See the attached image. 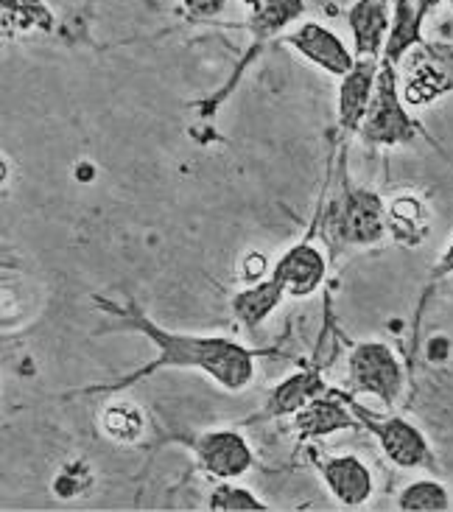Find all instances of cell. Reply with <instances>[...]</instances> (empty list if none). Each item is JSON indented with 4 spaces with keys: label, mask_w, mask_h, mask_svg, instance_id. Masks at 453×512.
Instances as JSON below:
<instances>
[{
    "label": "cell",
    "mask_w": 453,
    "mask_h": 512,
    "mask_svg": "<svg viewBox=\"0 0 453 512\" xmlns=\"http://www.w3.org/2000/svg\"><path fill=\"white\" fill-rule=\"evenodd\" d=\"M101 308L124 319V328L140 331L149 342L157 345V359L107 389L138 384L146 375H154L157 370H168V367L171 370H199V373H205L207 378H213L219 387L230 389V392L247 389L252 384V378H255V359H258V353L230 339V336L177 333L157 325L154 319L146 317L138 308H124V305L112 303H101Z\"/></svg>",
    "instance_id": "obj_1"
},
{
    "label": "cell",
    "mask_w": 453,
    "mask_h": 512,
    "mask_svg": "<svg viewBox=\"0 0 453 512\" xmlns=\"http://www.w3.org/2000/svg\"><path fill=\"white\" fill-rule=\"evenodd\" d=\"M389 210L384 199L364 188H344L333 199L325 222V238L333 247H372L386 236Z\"/></svg>",
    "instance_id": "obj_2"
},
{
    "label": "cell",
    "mask_w": 453,
    "mask_h": 512,
    "mask_svg": "<svg viewBox=\"0 0 453 512\" xmlns=\"http://www.w3.org/2000/svg\"><path fill=\"white\" fill-rule=\"evenodd\" d=\"M406 107L409 104L403 101V93L398 87V68L381 62L370 110H367V118L358 129L361 138L370 146H403V143L417 138V121L409 115Z\"/></svg>",
    "instance_id": "obj_3"
},
{
    "label": "cell",
    "mask_w": 453,
    "mask_h": 512,
    "mask_svg": "<svg viewBox=\"0 0 453 512\" xmlns=\"http://www.w3.org/2000/svg\"><path fill=\"white\" fill-rule=\"evenodd\" d=\"M353 415L361 426H367L370 434L381 445L384 457L400 468V471H420V468H434V454L428 445L426 434L409 423L406 417L398 415H375L367 406H361L350 398Z\"/></svg>",
    "instance_id": "obj_4"
},
{
    "label": "cell",
    "mask_w": 453,
    "mask_h": 512,
    "mask_svg": "<svg viewBox=\"0 0 453 512\" xmlns=\"http://www.w3.org/2000/svg\"><path fill=\"white\" fill-rule=\"evenodd\" d=\"M347 375L356 392L372 395L384 406H395L403 392V367L395 350L384 342H361L347 359Z\"/></svg>",
    "instance_id": "obj_5"
},
{
    "label": "cell",
    "mask_w": 453,
    "mask_h": 512,
    "mask_svg": "<svg viewBox=\"0 0 453 512\" xmlns=\"http://www.w3.org/2000/svg\"><path fill=\"white\" fill-rule=\"evenodd\" d=\"M193 454H196L199 468L207 476L219 479V482L241 479L255 465V454L249 448L247 437L233 429H216L199 434L196 443H193Z\"/></svg>",
    "instance_id": "obj_6"
},
{
    "label": "cell",
    "mask_w": 453,
    "mask_h": 512,
    "mask_svg": "<svg viewBox=\"0 0 453 512\" xmlns=\"http://www.w3.org/2000/svg\"><path fill=\"white\" fill-rule=\"evenodd\" d=\"M283 42L289 45L291 51L311 62L319 70H325L328 76H347L350 70L356 68V54L344 45V40L333 31V28L322 26L316 20H305L300 26L289 31Z\"/></svg>",
    "instance_id": "obj_7"
},
{
    "label": "cell",
    "mask_w": 453,
    "mask_h": 512,
    "mask_svg": "<svg viewBox=\"0 0 453 512\" xmlns=\"http://www.w3.org/2000/svg\"><path fill=\"white\" fill-rule=\"evenodd\" d=\"M319 476L328 487V493L339 501L342 507H364L375 493V476L370 465L356 454H339L328 457L319 465Z\"/></svg>",
    "instance_id": "obj_8"
},
{
    "label": "cell",
    "mask_w": 453,
    "mask_h": 512,
    "mask_svg": "<svg viewBox=\"0 0 453 512\" xmlns=\"http://www.w3.org/2000/svg\"><path fill=\"white\" fill-rule=\"evenodd\" d=\"M269 275L280 280L291 297H308V294H314L325 283V277H328V258L322 255L319 247L302 241V244H294V247H289L277 258Z\"/></svg>",
    "instance_id": "obj_9"
},
{
    "label": "cell",
    "mask_w": 453,
    "mask_h": 512,
    "mask_svg": "<svg viewBox=\"0 0 453 512\" xmlns=\"http://www.w3.org/2000/svg\"><path fill=\"white\" fill-rule=\"evenodd\" d=\"M347 23L356 59H384L392 28V0H356L347 12Z\"/></svg>",
    "instance_id": "obj_10"
},
{
    "label": "cell",
    "mask_w": 453,
    "mask_h": 512,
    "mask_svg": "<svg viewBox=\"0 0 453 512\" xmlns=\"http://www.w3.org/2000/svg\"><path fill=\"white\" fill-rule=\"evenodd\" d=\"M381 59H356V68L342 76L339 84V126L342 132H358L370 110Z\"/></svg>",
    "instance_id": "obj_11"
},
{
    "label": "cell",
    "mask_w": 453,
    "mask_h": 512,
    "mask_svg": "<svg viewBox=\"0 0 453 512\" xmlns=\"http://www.w3.org/2000/svg\"><path fill=\"white\" fill-rule=\"evenodd\" d=\"M431 12L434 9L426 0H392V28H389V40H386L381 62L398 68L409 56V51L423 45V26Z\"/></svg>",
    "instance_id": "obj_12"
},
{
    "label": "cell",
    "mask_w": 453,
    "mask_h": 512,
    "mask_svg": "<svg viewBox=\"0 0 453 512\" xmlns=\"http://www.w3.org/2000/svg\"><path fill=\"white\" fill-rule=\"evenodd\" d=\"M350 426H356L350 398L330 395V392H322L319 398L302 406L294 415V429L300 431L302 437H328V434L350 429Z\"/></svg>",
    "instance_id": "obj_13"
},
{
    "label": "cell",
    "mask_w": 453,
    "mask_h": 512,
    "mask_svg": "<svg viewBox=\"0 0 453 512\" xmlns=\"http://www.w3.org/2000/svg\"><path fill=\"white\" fill-rule=\"evenodd\" d=\"M286 294H289L286 286L269 275L263 277V280H258V283H252L249 289L238 291L230 305H233L235 319H238L247 331H258L263 322L275 314V308L283 303Z\"/></svg>",
    "instance_id": "obj_14"
},
{
    "label": "cell",
    "mask_w": 453,
    "mask_h": 512,
    "mask_svg": "<svg viewBox=\"0 0 453 512\" xmlns=\"http://www.w3.org/2000/svg\"><path fill=\"white\" fill-rule=\"evenodd\" d=\"M322 392H328L322 375L316 370H302V373H294L291 378H286L280 387H275V392L269 395L266 401V417H289L297 415L302 406L319 398Z\"/></svg>",
    "instance_id": "obj_15"
},
{
    "label": "cell",
    "mask_w": 453,
    "mask_h": 512,
    "mask_svg": "<svg viewBox=\"0 0 453 512\" xmlns=\"http://www.w3.org/2000/svg\"><path fill=\"white\" fill-rule=\"evenodd\" d=\"M255 42L269 40L305 14V0H244Z\"/></svg>",
    "instance_id": "obj_16"
},
{
    "label": "cell",
    "mask_w": 453,
    "mask_h": 512,
    "mask_svg": "<svg viewBox=\"0 0 453 512\" xmlns=\"http://www.w3.org/2000/svg\"><path fill=\"white\" fill-rule=\"evenodd\" d=\"M453 87V73L442 68L437 62H423V65H412L403 76V101L409 107H426L431 101L445 96Z\"/></svg>",
    "instance_id": "obj_17"
},
{
    "label": "cell",
    "mask_w": 453,
    "mask_h": 512,
    "mask_svg": "<svg viewBox=\"0 0 453 512\" xmlns=\"http://www.w3.org/2000/svg\"><path fill=\"white\" fill-rule=\"evenodd\" d=\"M398 510L403 512H442L451 510V493L437 479H417L406 485L398 496Z\"/></svg>",
    "instance_id": "obj_18"
},
{
    "label": "cell",
    "mask_w": 453,
    "mask_h": 512,
    "mask_svg": "<svg viewBox=\"0 0 453 512\" xmlns=\"http://www.w3.org/2000/svg\"><path fill=\"white\" fill-rule=\"evenodd\" d=\"M54 17L40 0H3V31L20 34L28 28H51Z\"/></svg>",
    "instance_id": "obj_19"
},
{
    "label": "cell",
    "mask_w": 453,
    "mask_h": 512,
    "mask_svg": "<svg viewBox=\"0 0 453 512\" xmlns=\"http://www.w3.org/2000/svg\"><path fill=\"white\" fill-rule=\"evenodd\" d=\"M104 431L110 434L115 443H135L140 434H143V415L135 403H112L104 409Z\"/></svg>",
    "instance_id": "obj_20"
},
{
    "label": "cell",
    "mask_w": 453,
    "mask_h": 512,
    "mask_svg": "<svg viewBox=\"0 0 453 512\" xmlns=\"http://www.w3.org/2000/svg\"><path fill=\"white\" fill-rule=\"evenodd\" d=\"M269 504L258 499L249 487L235 485V479L230 482H221L210 490V499H207V510L216 512H247V510H266Z\"/></svg>",
    "instance_id": "obj_21"
},
{
    "label": "cell",
    "mask_w": 453,
    "mask_h": 512,
    "mask_svg": "<svg viewBox=\"0 0 453 512\" xmlns=\"http://www.w3.org/2000/svg\"><path fill=\"white\" fill-rule=\"evenodd\" d=\"M389 227L398 238L414 241L417 238V227H426V210L423 202L414 196H400L395 205L389 208Z\"/></svg>",
    "instance_id": "obj_22"
},
{
    "label": "cell",
    "mask_w": 453,
    "mask_h": 512,
    "mask_svg": "<svg viewBox=\"0 0 453 512\" xmlns=\"http://www.w3.org/2000/svg\"><path fill=\"white\" fill-rule=\"evenodd\" d=\"M230 0H182V9L193 20H213L227 9Z\"/></svg>",
    "instance_id": "obj_23"
},
{
    "label": "cell",
    "mask_w": 453,
    "mask_h": 512,
    "mask_svg": "<svg viewBox=\"0 0 453 512\" xmlns=\"http://www.w3.org/2000/svg\"><path fill=\"white\" fill-rule=\"evenodd\" d=\"M437 277H448L453 275V238L451 244L445 247V252H442V258L437 261V272H434Z\"/></svg>",
    "instance_id": "obj_24"
},
{
    "label": "cell",
    "mask_w": 453,
    "mask_h": 512,
    "mask_svg": "<svg viewBox=\"0 0 453 512\" xmlns=\"http://www.w3.org/2000/svg\"><path fill=\"white\" fill-rule=\"evenodd\" d=\"M428 6H431V9H434V12H437V9H440V3L442 0H426Z\"/></svg>",
    "instance_id": "obj_25"
},
{
    "label": "cell",
    "mask_w": 453,
    "mask_h": 512,
    "mask_svg": "<svg viewBox=\"0 0 453 512\" xmlns=\"http://www.w3.org/2000/svg\"><path fill=\"white\" fill-rule=\"evenodd\" d=\"M448 3H451V6H453V0H448Z\"/></svg>",
    "instance_id": "obj_26"
}]
</instances>
